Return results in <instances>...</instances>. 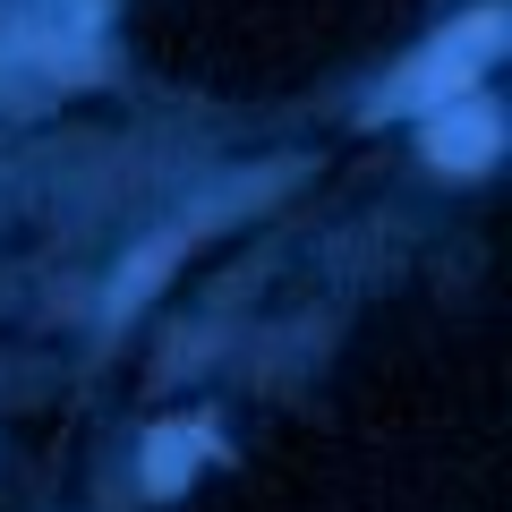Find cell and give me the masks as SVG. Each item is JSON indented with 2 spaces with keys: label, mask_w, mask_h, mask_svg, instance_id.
<instances>
[{
  "label": "cell",
  "mask_w": 512,
  "mask_h": 512,
  "mask_svg": "<svg viewBox=\"0 0 512 512\" xmlns=\"http://www.w3.org/2000/svg\"><path fill=\"white\" fill-rule=\"evenodd\" d=\"M504 35H512V18H504V9H470V18H461V26H444V35L427 43V52L410 60V69L393 77V86H384V103H393V111H444V103H453V94L470 86V77L487 69L495 52H504Z\"/></svg>",
  "instance_id": "1"
},
{
  "label": "cell",
  "mask_w": 512,
  "mask_h": 512,
  "mask_svg": "<svg viewBox=\"0 0 512 512\" xmlns=\"http://www.w3.org/2000/svg\"><path fill=\"white\" fill-rule=\"evenodd\" d=\"M495 146H504V111L495 103H444L436 111V128H427V163L436 171H487L495 163Z\"/></svg>",
  "instance_id": "2"
},
{
  "label": "cell",
  "mask_w": 512,
  "mask_h": 512,
  "mask_svg": "<svg viewBox=\"0 0 512 512\" xmlns=\"http://www.w3.org/2000/svg\"><path fill=\"white\" fill-rule=\"evenodd\" d=\"M205 444H214V427H180V436L163 427V436L146 444V487H154V495L188 487V470H197V453H205Z\"/></svg>",
  "instance_id": "3"
},
{
  "label": "cell",
  "mask_w": 512,
  "mask_h": 512,
  "mask_svg": "<svg viewBox=\"0 0 512 512\" xmlns=\"http://www.w3.org/2000/svg\"><path fill=\"white\" fill-rule=\"evenodd\" d=\"M171 256H180V239H146V256H137V265H128V274L111 282V308H137V299H146L154 282L171 274Z\"/></svg>",
  "instance_id": "4"
}]
</instances>
